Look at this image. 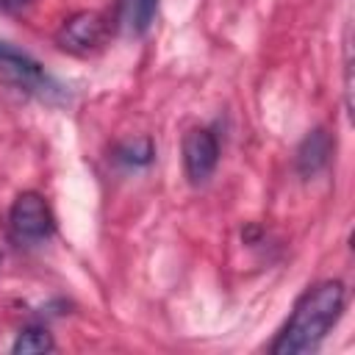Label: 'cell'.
I'll use <instances>...</instances> for the list:
<instances>
[{"label":"cell","mask_w":355,"mask_h":355,"mask_svg":"<svg viewBox=\"0 0 355 355\" xmlns=\"http://www.w3.org/2000/svg\"><path fill=\"white\" fill-rule=\"evenodd\" d=\"M347 302V288L341 280H322L311 286L294 305L286 327L280 330L277 341L272 344L275 355H300L313 349L330 327L338 322Z\"/></svg>","instance_id":"cell-1"},{"label":"cell","mask_w":355,"mask_h":355,"mask_svg":"<svg viewBox=\"0 0 355 355\" xmlns=\"http://www.w3.org/2000/svg\"><path fill=\"white\" fill-rule=\"evenodd\" d=\"M0 78L22 86L25 92H36L39 97H53L61 89L31 53L19 50L6 39H0Z\"/></svg>","instance_id":"cell-2"},{"label":"cell","mask_w":355,"mask_h":355,"mask_svg":"<svg viewBox=\"0 0 355 355\" xmlns=\"http://www.w3.org/2000/svg\"><path fill=\"white\" fill-rule=\"evenodd\" d=\"M8 222L19 241H44L55 230V216L39 191H22L8 211Z\"/></svg>","instance_id":"cell-3"},{"label":"cell","mask_w":355,"mask_h":355,"mask_svg":"<svg viewBox=\"0 0 355 355\" xmlns=\"http://www.w3.org/2000/svg\"><path fill=\"white\" fill-rule=\"evenodd\" d=\"M180 153L186 178L191 183H205L219 164V141L208 128H191L180 141Z\"/></svg>","instance_id":"cell-4"},{"label":"cell","mask_w":355,"mask_h":355,"mask_svg":"<svg viewBox=\"0 0 355 355\" xmlns=\"http://www.w3.org/2000/svg\"><path fill=\"white\" fill-rule=\"evenodd\" d=\"M108 36V19L100 11H78L69 19H64L58 31V44L72 53H89L97 50Z\"/></svg>","instance_id":"cell-5"},{"label":"cell","mask_w":355,"mask_h":355,"mask_svg":"<svg viewBox=\"0 0 355 355\" xmlns=\"http://www.w3.org/2000/svg\"><path fill=\"white\" fill-rule=\"evenodd\" d=\"M330 155H333V139H330V133L324 128H313L302 139V144L297 147V158H294L297 161V172L302 178H313L316 172H322L327 166Z\"/></svg>","instance_id":"cell-6"},{"label":"cell","mask_w":355,"mask_h":355,"mask_svg":"<svg viewBox=\"0 0 355 355\" xmlns=\"http://www.w3.org/2000/svg\"><path fill=\"white\" fill-rule=\"evenodd\" d=\"M158 0H119V28L130 36H141L150 31L155 19Z\"/></svg>","instance_id":"cell-7"},{"label":"cell","mask_w":355,"mask_h":355,"mask_svg":"<svg viewBox=\"0 0 355 355\" xmlns=\"http://www.w3.org/2000/svg\"><path fill=\"white\" fill-rule=\"evenodd\" d=\"M53 349H55V341L44 327H25L17 333L11 344L14 355H39V352H53Z\"/></svg>","instance_id":"cell-8"},{"label":"cell","mask_w":355,"mask_h":355,"mask_svg":"<svg viewBox=\"0 0 355 355\" xmlns=\"http://www.w3.org/2000/svg\"><path fill=\"white\" fill-rule=\"evenodd\" d=\"M153 155H155V150H153V141L147 136L130 139V141L119 144V150H116V158L130 164V166H144V164L153 161Z\"/></svg>","instance_id":"cell-9"},{"label":"cell","mask_w":355,"mask_h":355,"mask_svg":"<svg viewBox=\"0 0 355 355\" xmlns=\"http://www.w3.org/2000/svg\"><path fill=\"white\" fill-rule=\"evenodd\" d=\"M33 0H0V6L6 8V11H22L25 6H31Z\"/></svg>","instance_id":"cell-10"}]
</instances>
